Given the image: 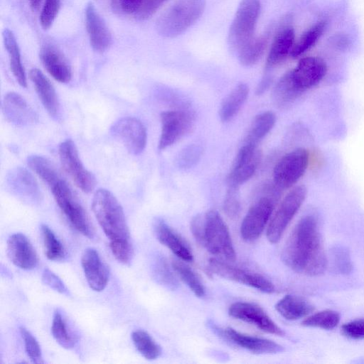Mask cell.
Instances as JSON below:
<instances>
[{
    "label": "cell",
    "instance_id": "obj_1",
    "mask_svg": "<svg viewBox=\"0 0 364 364\" xmlns=\"http://www.w3.org/2000/svg\"><path fill=\"white\" fill-rule=\"evenodd\" d=\"M284 264L292 270L318 276L327 267L319 223L316 215L306 214L296 224L282 254Z\"/></svg>",
    "mask_w": 364,
    "mask_h": 364
},
{
    "label": "cell",
    "instance_id": "obj_2",
    "mask_svg": "<svg viewBox=\"0 0 364 364\" xmlns=\"http://www.w3.org/2000/svg\"><path fill=\"white\" fill-rule=\"evenodd\" d=\"M27 164L30 168L47 184L58 207L73 227L84 236L92 238L93 229L85 210L69 184L53 164L46 157L39 155L28 156Z\"/></svg>",
    "mask_w": 364,
    "mask_h": 364
},
{
    "label": "cell",
    "instance_id": "obj_3",
    "mask_svg": "<svg viewBox=\"0 0 364 364\" xmlns=\"http://www.w3.org/2000/svg\"><path fill=\"white\" fill-rule=\"evenodd\" d=\"M94 215L109 244L130 242V234L123 208L108 190L97 189L93 196Z\"/></svg>",
    "mask_w": 364,
    "mask_h": 364
},
{
    "label": "cell",
    "instance_id": "obj_4",
    "mask_svg": "<svg viewBox=\"0 0 364 364\" xmlns=\"http://www.w3.org/2000/svg\"><path fill=\"white\" fill-rule=\"evenodd\" d=\"M205 4V0H177L157 19V32L166 38L182 34L200 17Z\"/></svg>",
    "mask_w": 364,
    "mask_h": 364
},
{
    "label": "cell",
    "instance_id": "obj_5",
    "mask_svg": "<svg viewBox=\"0 0 364 364\" xmlns=\"http://www.w3.org/2000/svg\"><path fill=\"white\" fill-rule=\"evenodd\" d=\"M199 243L213 255L228 261H235L236 258L228 228L220 215L215 210L208 211L203 216Z\"/></svg>",
    "mask_w": 364,
    "mask_h": 364
},
{
    "label": "cell",
    "instance_id": "obj_6",
    "mask_svg": "<svg viewBox=\"0 0 364 364\" xmlns=\"http://www.w3.org/2000/svg\"><path fill=\"white\" fill-rule=\"evenodd\" d=\"M260 9L259 0H242L237 7L228 34L230 46L237 53L255 38Z\"/></svg>",
    "mask_w": 364,
    "mask_h": 364
},
{
    "label": "cell",
    "instance_id": "obj_7",
    "mask_svg": "<svg viewBox=\"0 0 364 364\" xmlns=\"http://www.w3.org/2000/svg\"><path fill=\"white\" fill-rule=\"evenodd\" d=\"M306 196L305 186H297L284 198L267 230V237L271 243L279 241L288 225L303 204Z\"/></svg>",
    "mask_w": 364,
    "mask_h": 364
},
{
    "label": "cell",
    "instance_id": "obj_8",
    "mask_svg": "<svg viewBox=\"0 0 364 364\" xmlns=\"http://www.w3.org/2000/svg\"><path fill=\"white\" fill-rule=\"evenodd\" d=\"M309 159L308 150L304 148H297L284 154L274 168V185L280 190L291 187L304 174Z\"/></svg>",
    "mask_w": 364,
    "mask_h": 364
},
{
    "label": "cell",
    "instance_id": "obj_9",
    "mask_svg": "<svg viewBox=\"0 0 364 364\" xmlns=\"http://www.w3.org/2000/svg\"><path fill=\"white\" fill-rule=\"evenodd\" d=\"M58 155L65 171L83 192H92L96 186L94 175L82 164L77 149L71 139L62 141L58 146Z\"/></svg>",
    "mask_w": 364,
    "mask_h": 364
},
{
    "label": "cell",
    "instance_id": "obj_10",
    "mask_svg": "<svg viewBox=\"0 0 364 364\" xmlns=\"http://www.w3.org/2000/svg\"><path fill=\"white\" fill-rule=\"evenodd\" d=\"M160 118L161 131L158 149L164 150L180 140L190 131L193 124L194 114L185 108L163 112Z\"/></svg>",
    "mask_w": 364,
    "mask_h": 364
},
{
    "label": "cell",
    "instance_id": "obj_11",
    "mask_svg": "<svg viewBox=\"0 0 364 364\" xmlns=\"http://www.w3.org/2000/svg\"><path fill=\"white\" fill-rule=\"evenodd\" d=\"M110 132L132 154H139L146 146V127L136 117H126L118 119L112 125Z\"/></svg>",
    "mask_w": 364,
    "mask_h": 364
},
{
    "label": "cell",
    "instance_id": "obj_12",
    "mask_svg": "<svg viewBox=\"0 0 364 364\" xmlns=\"http://www.w3.org/2000/svg\"><path fill=\"white\" fill-rule=\"evenodd\" d=\"M208 268L212 272L224 279L249 286L261 291L272 293L274 290L273 284L263 276L233 267L215 258L209 259Z\"/></svg>",
    "mask_w": 364,
    "mask_h": 364
},
{
    "label": "cell",
    "instance_id": "obj_13",
    "mask_svg": "<svg viewBox=\"0 0 364 364\" xmlns=\"http://www.w3.org/2000/svg\"><path fill=\"white\" fill-rule=\"evenodd\" d=\"M288 73L294 85L302 94L323 79L327 73V65L321 58L305 57Z\"/></svg>",
    "mask_w": 364,
    "mask_h": 364
},
{
    "label": "cell",
    "instance_id": "obj_14",
    "mask_svg": "<svg viewBox=\"0 0 364 364\" xmlns=\"http://www.w3.org/2000/svg\"><path fill=\"white\" fill-rule=\"evenodd\" d=\"M274 206V199L263 196L250 207L240 226V235L245 241L252 242L260 236L271 216Z\"/></svg>",
    "mask_w": 364,
    "mask_h": 364
},
{
    "label": "cell",
    "instance_id": "obj_15",
    "mask_svg": "<svg viewBox=\"0 0 364 364\" xmlns=\"http://www.w3.org/2000/svg\"><path fill=\"white\" fill-rule=\"evenodd\" d=\"M262 154L257 145L245 143L240 149L228 177V185L240 186L255 173Z\"/></svg>",
    "mask_w": 364,
    "mask_h": 364
},
{
    "label": "cell",
    "instance_id": "obj_16",
    "mask_svg": "<svg viewBox=\"0 0 364 364\" xmlns=\"http://www.w3.org/2000/svg\"><path fill=\"white\" fill-rule=\"evenodd\" d=\"M228 314L232 318L254 325L268 333L280 336L284 335L283 330L257 304L235 302L230 306Z\"/></svg>",
    "mask_w": 364,
    "mask_h": 364
},
{
    "label": "cell",
    "instance_id": "obj_17",
    "mask_svg": "<svg viewBox=\"0 0 364 364\" xmlns=\"http://www.w3.org/2000/svg\"><path fill=\"white\" fill-rule=\"evenodd\" d=\"M85 18L91 47L95 51L105 52L112 45V34L92 2L86 6Z\"/></svg>",
    "mask_w": 364,
    "mask_h": 364
},
{
    "label": "cell",
    "instance_id": "obj_18",
    "mask_svg": "<svg viewBox=\"0 0 364 364\" xmlns=\"http://www.w3.org/2000/svg\"><path fill=\"white\" fill-rule=\"evenodd\" d=\"M217 331L226 340L253 353L274 354L284 350L283 346L272 341L246 335L230 327Z\"/></svg>",
    "mask_w": 364,
    "mask_h": 364
},
{
    "label": "cell",
    "instance_id": "obj_19",
    "mask_svg": "<svg viewBox=\"0 0 364 364\" xmlns=\"http://www.w3.org/2000/svg\"><path fill=\"white\" fill-rule=\"evenodd\" d=\"M7 255L16 267L31 270L38 264L36 252L29 240L22 233H15L7 240Z\"/></svg>",
    "mask_w": 364,
    "mask_h": 364
},
{
    "label": "cell",
    "instance_id": "obj_20",
    "mask_svg": "<svg viewBox=\"0 0 364 364\" xmlns=\"http://www.w3.org/2000/svg\"><path fill=\"white\" fill-rule=\"evenodd\" d=\"M6 186L11 193L29 201L38 200L41 196L34 177L22 167L9 171L6 177Z\"/></svg>",
    "mask_w": 364,
    "mask_h": 364
},
{
    "label": "cell",
    "instance_id": "obj_21",
    "mask_svg": "<svg viewBox=\"0 0 364 364\" xmlns=\"http://www.w3.org/2000/svg\"><path fill=\"white\" fill-rule=\"evenodd\" d=\"M2 110L6 119L17 126H26L38 122V115L19 94L10 92L5 95Z\"/></svg>",
    "mask_w": 364,
    "mask_h": 364
},
{
    "label": "cell",
    "instance_id": "obj_22",
    "mask_svg": "<svg viewBox=\"0 0 364 364\" xmlns=\"http://www.w3.org/2000/svg\"><path fill=\"white\" fill-rule=\"evenodd\" d=\"M81 264L90 287L95 291H102L109 281V272L97 251L93 248L85 250Z\"/></svg>",
    "mask_w": 364,
    "mask_h": 364
},
{
    "label": "cell",
    "instance_id": "obj_23",
    "mask_svg": "<svg viewBox=\"0 0 364 364\" xmlns=\"http://www.w3.org/2000/svg\"><path fill=\"white\" fill-rule=\"evenodd\" d=\"M154 228L158 240L167 247L176 256L183 261H193V256L188 245L163 220L156 219Z\"/></svg>",
    "mask_w": 364,
    "mask_h": 364
},
{
    "label": "cell",
    "instance_id": "obj_24",
    "mask_svg": "<svg viewBox=\"0 0 364 364\" xmlns=\"http://www.w3.org/2000/svg\"><path fill=\"white\" fill-rule=\"evenodd\" d=\"M295 43L294 28L291 26L281 27L275 35L267 58L266 68H272L291 54Z\"/></svg>",
    "mask_w": 364,
    "mask_h": 364
},
{
    "label": "cell",
    "instance_id": "obj_25",
    "mask_svg": "<svg viewBox=\"0 0 364 364\" xmlns=\"http://www.w3.org/2000/svg\"><path fill=\"white\" fill-rule=\"evenodd\" d=\"M29 77L44 108L50 116L56 117L59 112V101L53 84L38 68L30 70Z\"/></svg>",
    "mask_w": 364,
    "mask_h": 364
},
{
    "label": "cell",
    "instance_id": "obj_26",
    "mask_svg": "<svg viewBox=\"0 0 364 364\" xmlns=\"http://www.w3.org/2000/svg\"><path fill=\"white\" fill-rule=\"evenodd\" d=\"M41 60L47 72L57 81L68 83L72 78L71 68L63 55L56 48L46 46L40 52Z\"/></svg>",
    "mask_w": 364,
    "mask_h": 364
},
{
    "label": "cell",
    "instance_id": "obj_27",
    "mask_svg": "<svg viewBox=\"0 0 364 364\" xmlns=\"http://www.w3.org/2000/svg\"><path fill=\"white\" fill-rule=\"evenodd\" d=\"M275 309L289 321L304 318L314 311V306L304 299L290 294L282 298L275 305Z\"/></svg>",
    "mask_w": 364,
    "mask_h": 364
},
{
    "label": "cell",
    "instance_id": "obj_28",
    "mask_svg": "<svg viewBox=\"0 0 364 364\" xmlns=\"http://www.w3.org/2000/svg\"><path fill=\"white\" fill-rule=\"evenodd\" d=\"M2 36L5 48L9 55L10 69L18 83L21 87H26V75L16 37L14 33L8 28L4 29Z\"/></svg>",
    "mask_w": 364,
    "mask_h": 364
},
{
    "label": "cell",
    "instance_id": "obj_29",
    "mask_svg": "<svg viewBox=\"0 0 364 364\" xmlns=\"http://www.w3.org/2000/svg\"><path fill=\"white\" fill-rule=\"evenodd\" d=\"M248 93V86L245 83H240L225 97L219 109V116L223 122L231 120L237 114Z\"/></svg>",
    "mask_w": 364,
    "mask_h": 364
},
{
    "label": "cell",
    "instance_id": "obj_30",
    "mask_svg": "<svg viewBox=\"0 0 364 364\" xmlns=\"http://www.w3.org/2000/svg\"><path fill=\"white\" fill-rule=\"evenodd\" d=\"M301 95L294 85L289 73L287 72L276 84L272 93V99L278 107L285 108L294 102Z\"/></svg>",
    "mask_w": 364,
    "mask_h": 364
},
{
    "label": "cell",
    "instance_id": "obj_31",
    "mask_svg": "<svg viewBox=\"0 0 364 364\" xmlns=\"http://www.w3.org/2000/svg\"><path fill=\"white\" fill-rule=\"evenodd\" d=\"M276 117L272 112L267 111L257 114L250 127L245 143L257 145L272 129Z\"/></svg>",
    "mask_w": 364,
    "mask_h": 364
},
{
    "label": "cell",
    "instance_id": "obj_32",
    "mask_svg": "<svg viewBox=\"0 0 364 364\" xmlns=\"http://www.w3.org/2000/svg\"><path fill=\"white\" fill-rule=\"evenodd\" d=\"M326 25L327 22L321 20L304 32L298 41H295L290 55L297 58L312 48L323 35Z\"/></svg>",
    "mask_w": 364,
    "mask_h": 364
},
{
    "label": "cell",
    "instance_id": "obj_33",
    "mask_svg": "<svg viewBox=\"0 0 364 364\" xmlns=\"http://www.w3.org/2000/svg\"><path fill=\"white\" fill-rule=\"evenodd\" d=\"M268 33L254 38L247 45L237 53L240 63L245 66H251L255 65L264 53L268 44Z\"/></svg>",
    "mask_w": 364,
    "mask_h": 364
},
{
    "label": "cell",
    "instance_id": "obj_34",
    "mask_svg": "<svg viewBox=\"0 0 364 364\" xmlns=\"http://www.w3.org/2000/svg\"><path fill=\"white\" fill-rule=\"evenodd\" d=\"M132 339L136 349L146 360H153L161 355L160 346L147 332L136 330L132 333Z\"/></svg>",
    "mask_w": 364,
    "mask_h": 364
},
{
    "label": "cell",
    "instance_id": "obj_35",
    "mask_svg": "<svg viewBox=\"0 0 364 364\" xmlns=\"http://www.w3.org/2000/svg\"><path fill=\"white\" fill-rule=\"evenodd\" d=\"M171 264L181 279L196 296L202 297L205 295V288L203 283L191 267L183 262L176 259L172 260Z\"/></svg>",
    "mask_w": 364,
    "mask_h": 364
},
{
    "label": "cell",
    "instance_id": "obj_36",
    "mask_svg": "<svg viewBox=\"0 0 364 364\" xmlns=\"http://www.w3.org/2000/svg\"><path fill=\"white\" fill-rule=\"evenodd\" d=\"M41 230L46 257L53 261L63 259L65 257V248L53 230L44 224L41 225Z\"/></svg>",
    "mask_w": 364,
    "mask_h": 364
},
{
    "label": "cell",
    "instance_id": "obj_37",
    "mask_svg": "<svg viewBox=\"0 0 364 364\" xmlns=\"http://www.w3.org/2000/svg\"><path fill=\"white\" fill-rule=\"evenodd\" d=\"M339 321L340 315L337 311L326 309L309 316L302 321L301 324L306 327L331 330L338 324Z\"/></svg>",
    "mask_w": 364,
    "mask_h": 364
},
{
    "label": "cell",
    "instance_id": "obj_38",
    "mask_svg": "<svg viewBox=\"0 0 364 364\" xmlns=\"http://www.w3.org/2000/svg\"><path fill=\"white\" fill-rule=\"evenodd\" d=\"M51 333L56 342L63 348L70 349L74 347L75 341L68 331L63 317L58 311L53 315Z\"/></svg>",
    "mask_w": 364,
    "mask_h": 364
},
{
    "label": "cell",
    "instance_id": "obj_39",
    "mask_svg": "<svg viewBox=\"0 0 364 364\" xmlns=\"http://www.w3.org/2000/svg\"><path fill=\"white\" fill-rule=\"evenodd\" d=\"M333 269L340 274H348L353 269V262L349 250L344 246L336 245L331 250Z\"/></svg>",
    "mask_w": 364,
    "mask_h": 364
},
{
    "label": "cell",
    "instance_id": "obj_40",
    "mask_svg": "<svg viewBox=\"0 0 364 364\" xmlns=\"http://www.w3.org/2000/svg\"><path fill=\"white\" fill-rule=\"evenodd\" d=\"M152 269L154 277L159 284L171 289L178 287V282L163 257L156 258Z\"/></svg>",
    "mask_w": 364,
    "mask_h": 364
},
{
    "label": "cell",
    "instance_id": "obj_41",
    "mask_svg": "<svg viewBox=\"0 0 364 364\" xmlns=\"http://www.w3.org/2000/svg\"><path fill=\"white\" fill-rule=\"evenodd\" d=\"M202 148L196 144H190L184 147L178 153L176 164L181 169H188L194 166L202 155Z\"/></svg>",
    "mask_w": 364,
    "mask_h": 364
},
{
    "label": "cell",
    "instance_id": "obj_42",
    "mask_svg": "<svg viewBox=\"0 0 364 364\" xmlns=\"http://www.w3.org/2000/svg\"><path fill=\"white\" fill-rule=\"evenodd\" d=\"M19 330L28 356L34 363H43L41 349L36 338L23 326L20 327Z\"/></svg>",
    "mask_w": 364,
    "mask_h": 364
},
{
    "label": "cell",
    "instance_id": "obj_43",
    "mask_svg": "<svg viewBox=\"0 0 364 364\" xmlns=\"http://www.w3.org/2000/svg\"><path fill=\"white\" fill-rule=\"evenodd\" d=\"M60 8V0H45L39 16V22L44 30L49 29Z\"/></svg>",
    "mask_w": 364,
    "mask_h": 364
},
{
    "label": "cell",
    "instance_id": "obj_44",
    "mask_svg": "<svg viewBox=\"0 0 364 364\" xmlns=\"http://www.w3.org/2000/svg\"><path fill=\"white\" fill-rule=\"evenodd\" d=\"M223 209L226 215L231 218L237 217L240 210L239 187L229 185L225 196Z\"/></svg>",
    "mask_w": 364,
    "mask_h": 364
},
{
    "label": "cell",
    "instance_id": "obj_45",
    "mask_svg": "<svg viewBox=\"0 0 364 364\" xmlns=\"http://www.w3.org/2000/svg\"><path fill=\"white\" fill-rule=\"evenodd\" d=\"M109 248L115 259L124 264H129L133 257V247L131 242L109 244Z\"/></svg>",
    "mask_w": 364,
    "mask_h": 364
},
{
    "label": "cell",
    "instance_id": "obj_46",
    "mask_svg": "<svg viewBox=\"0 0 364 364\" xmlns=\"http://www.w3.org/2000/svg\"><path fill=\"white\" fill-rule=\"evenodd\" d=\"M144 0H111L112 11L124 14H135Z\"/></svg>",
    "mask_w": 364,
    "mask_h": 364
},
{
    "label": "cell",
    "instance_id": "obj_47",
    "mask_svg": "<svg viewBox=\"0 0 364 364\" xmlns=\"http://www.w3.org/2000/svg\"><path fill=\"white\" fill-rule=\"evenodd\" d=\"M41 279L43 283L62 294L69 295V291L60 277L48 268L43 269Z\"/></svg>",
    "mask_w": 364,
    "mask_h": 364
},
{
    "label": "cell",
    "instance_id": "obj_48",
    "mask_svg": "<svg viewBox=\"0 0 364 364\" xmlns=\"http://www.w3.org/2000/svg\"><path fill=\"white\" fill-rule=\"evenodd\" d=\"M342 333L347 338L360 340L364 338V318L351 321L341 327Z\"/></svg>",
    "mask_w": 364,
    "mask_h": 364
},
{
    "label": "cell",
    "instance_id": "obj_49",
    "mask_svg": "<svg viewBox=\"0 0 364 364\" xmlns=\"http://www.w3.org/2000/svg\"><path fill=\"white\" fill-rule=\"evenodd\" d=\"M167 0H144L139 11L134 14L139 20L152 16Z\"/></svg>",
    "mask_w": 364,
    "mask_h": 364
},
{
    "label": "cell",
    "instance_id": "obj_50",
    "mask_svg": "<svg viewBox=\"0 0 364 364\" xmlns=\"http://www.w3.org/2000/svg\"><path fill=\"white\" fill-rule=\"evenodd\" d=\"M272 82V79L269 77H265L263 78L259 84L258 85V87H257L256 93L257 95H262L264 93L269 87Z\"/></svg>",
    "mask_w": 364,
    "mask_h": 364
},
{
    "label": "cell",
    "instance_id": "obj_51",
    "mask_svg": "<svg viewBox=\"0 0 364 364\" xmlns=\"http://www.w3.org/2000/svg\"><path fill=\"white\" fill-rule=\"evenodd\" d=\"M42 0H30V6L33 10H37Z\"/></svg>",
    "mask_w": 364,
    "mask_h": 364
}]
</instances>
